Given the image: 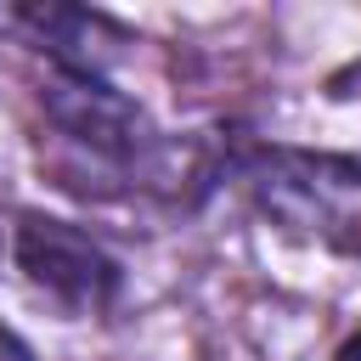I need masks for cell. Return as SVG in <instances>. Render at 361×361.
Listing matches in <instances>:
<instances>
[{"instance_id":"1","label":"cell","mask_w":361,"mask_h":361,"mask_svg":"<svg viewBox=\"0 0 361 361\" xmlns=\"http://www.w3.org/2000/svg\"><path fill=\"white\" fill-rule=\"evenodd\" d=\"M39 118L56 135L51 169L79 197H124V192H175L186 180L180 147L152 124V113L85 73H45Z\"/></svg>"},{"instance_id":"2","label":"cell","mask_w":361,"mask_h":361,"mask_svg":"<svg viewBox=\"0 0 361 361\" xmlns=\"http://www.w3.org/2000/svg\"><path fill=\"white\" fill-rule=\"evenodd\" d=\"M231 180L282 237L361 259V158L293 141H243L226 152Z\"/></svg>"},{"instance_id":"3","label":"cell","mask_w":361,"mask_h":361,"mask_svg":"<svg viewBox=\"0 0 361 361\" xmlns=\"http://www.w3.org/2000/svg\"><path fill=\"white\" fill-rule=\"evenodd\" d=\"M6 254H11L17 276L34 293H45L56 310H68V316H102L124 293V265L85 226L56 220L45 209H23L11 220Z\"/></svg>"},{"instance_id":"4","label":"cell","mask_w":361,"mask_h":361,"mask_svg":"<svg viewBox=\"0 0 361 361\" xmlns=\"http://www.w3.org/2000/svg\"><path fill=\"white\" fill-rule=\"evenodd\" d=\"M0 39L34 51L51 62V73H85L107 79L135 45V28H124L113 11L68 6V0H0Z\"/></svg>"},{"instance_id":"5","label":"cell","mask_w":361,"mask_h":361,"mask_svg":"<svg viewBox=\"0 0 361 361\" xmlns=\"http://www.w3.org/2000/svg\"><path fill=\"white\" fill-rule=\"evenodd\" d=\"M0 361H34V350H28V338H23V333H11L6 322H0Z\"/></svg>"},{"instance_id":"6","label":"cell","mask_w":361,"mask_h":361,"mask_svg":"<svg viewBox=\"0 0 361 361\" xmlns=\"http://www.w3.org/2000/svg\"><path fill=\"white\" fill-rule=\"evenodd\" d=\"M333 361H361V327H355V333H350V338L333 350Z\"/></svg>"}]
</instances>
